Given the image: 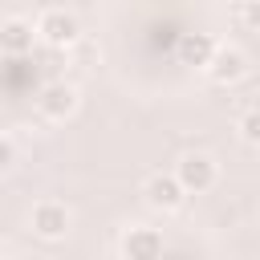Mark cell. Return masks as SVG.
Segmentation results:
<instances>
[{"label": "cell", "mask_w": 260, "mask_h": 260, "mask_svg": "<svg viewBox=\"0 0 260 260\" xmlns=\"http://www.w3.org/2000/svg\"><path fill=\"white\" fill-rule=\"evenodd\" d=\"M215 158L211 154H199V150H191V154H183L179 162H175V179L183 183V191L187 195H203V191H211L215 187Z\"/></svg>", "instance_id": "6da1fadb"}, {"label": "cell", "mask_w": 260, "mask_h": 260, "mask_svg": "<svg viewBox=\"0 0 260 260\" xmlns=\"http://www.w3.org/2000/svg\"><path fill=\"white\" fill-rule=\"evenodd\" d=\"M37 37L53 49H65V45L77 41V16L69 8H45L37 16Z\"/></svg>", "instance_id": "7a4b0ae2"}, {"label": "cell", "mask_w": 260, "mask_h": 260, "mask_svg": "<svg viewBox=\"0 0 260 260\" xmlns=\"http://www.w3.org/2000/svg\"><path fill=\"white\" fill-rule=\"evenodd\" d=\"M28 223H32V232H37L41 240H61V236L69 232L73 215H69V207H65L61 199H41V203H32Z\"/></svg>", "instance_id": "3957f363"}, {"label": "cell", "mask_w": 260, "mask_h": 260, "mask_svg": "<svg viewBox=\"0 0 260 260\" xmlns=\"http://www.w3.org/2000/svg\"><path fill=\"white\" fill-rule=\"evenodd\" d=\"M37 110H41L49 122H65V118H73V110H77V89H73L69 81H49V85H41V93H37Z\"/></svg>", "instance_id": "277c9868"}, {"label": "cell", "mask_w": 260, "mask_h": 260, "mask_svg": "<svg viewBox=\"0 0 260 260\" xmlns=\"http://www.w3.org/2000/svg\"><path fill=\"white\" fill-rule=\"evenodd\" d=\"M142 199L154 207V211H179L183 207V199H187V191H183V183L175 179V171L167 175H150L146 183H142Z\"/></svg>", "instance_id": "5b68a950"}, {"label": "cell", "mask_w": 260, "mask_h": 260, "mask_svg": "<svg viewBox=\"0 0 260 260\" xmlns=\"http://www.w3.org/2000/svg\"><path fill=\"white\" fill-rule=\"evenodd\" d=\"M122 256L126 260H162V232L146 228V223H134L122 236Z\"/></svg>", "instance_id": "8992f818"}, {"label": "cell", "mask_w": 260, "mask_h": 260, "mask_svg": "<svg viewBox=\"0 0 260 260\" xmlns=\"http://www.w3.org/2000/svg\"><path fill=\"white\" fill-rule=\"evenodd\" d=\"M244 73H248V57H244V49H236V45H219L215 57H211V65H207V77H211L215 85H232V81H240Z\"/></svg>", "instance_id": "52a82bcc"}, {"label": "cell", "mask_w": 260, "mask_h": 260, "mask_svg": "<svg viewBox=\"0 0 260 260\" xmlns=\"http://www.w3.org/2000/svg\"><path fill=\"white\" fill-rule=\"evenodd\" d=\"M32 32H37L32 20H24V16H4V20H0V49H4L8 57H20V53L32 49Z\"/></svg>", "instance_id": "ba28073f"}, {"label": "cell", "mask_w": 260, "mask_h": 260, "mask_svg": "<svg viewBox=\"0 0 260 260\" xmlns=\"http://www.w3.org/2000/svg\"><path fill=\"white\" fill-rule=\"evenodd\" d=\"M215 49H219V41L215 37H207V32H179V57H183V65H211V57H215Z\"/></svg>", "instance_id": "9c48e42d"}, {"label": "cell", "mask_w": 260, "mask_h": 260, "mask_svg": "<svg viewBox=\"0 0 260 260\" xmlns=\"http://www.w3.org/2000/svg\"><path fill=\"white\" fill-rule=\"evenodd\" d=\"M240 138H244V142H252V146H260V106H256V110H248V114L240 118Z\"/></svg>", "instance_id": "30bf717a"}, {"label": "cell", "mask_w": 260, "mask_h": 260, "mask_svg": "<svg viewBox=\"0 0 260 260\" xmlns=\"http://www.w3.org/2000/svg\"><path fill=\"white\" fill-rule=\"evenodd\" d=\"M236 16L252 28H260V0H248V4H236Z\"/></svg>", "instance_id": "8fae6325"}, {"label": "cell", "mask_w": 260, "mask_h": 260, "mask_svg": "<svg viewBox=\"0 0 260 260\" xmlns=\"http://www.w3.org/2000/svg\"><path fill=\"white\" fill-rule=\"evenodd\" d=\"M12 154H16V142H12V134H4L0 138V167H12Z\"/></svg>", "instance_id": "7c38bea8"}]
</instances>
